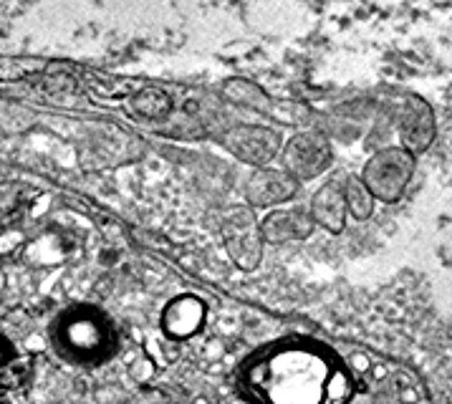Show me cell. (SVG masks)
Returning <instances> with one entry per match:
<instances>
[{
  "label": "cell",
  "mask_w": 452,
  "mask_h": 404,
  "mask_svg": "<svg viewBox=\"0 0 452 404\" xmlns=\"http://www.w3.org/2000/svg\"><path fill=\"white\" fill-rule=\"evenodd\" d=\"M235 387L248 404H346L354 379L328 346L308 336H283L245 356Z\"/></svg>",
  "instance_id": "1"
},
{
  "label": "cell",
  "mask_w": 452,
  "mask_h": 404,
  "mask_svg": "<svg viewBox=\"0 0 452 404\" xmlns=\"http://www.w3.org/2000/svg\"><path fill=\"white\" fill-rule=\"evenodd\" d=\"M48 344L61 361L81 369L109 364L122 349L114 318L94 303H71L53 316Z\"/></svg>",
  "instance_id": "2"
},
{
  "label": "cell",
  "mask_w": 452,
  "mask_h": 404,
  "mask_svg": "<svg viewBox=\"0 0 452 404\" xmlns=\"http://www.w3.org/2000/svg\"><path fill=\"white\" fill-rule=\"evenodd\" d=\"M415 169L417 157L399 144H392V147H382L379 152H374L366 160L359 180L364 182V187L377 202L394 205L404 198V192L415 177Z\"/></svg>",
  "instance_id": "3"
},
{
  "label": "cell",
  "mask_w": 452,
  "mask_h": 404,
  "mask_svg": "<svg viewBox=\"0 0 452 404\" xmlns=\"http://www.w3.org/2000/svg\"><path fill=\"white\" fill-rule=\"evenodd\" d=\"M278 167L288 172L296 182H311L316 177L328 172L334 164V147L323 132L306 129V132L293 134L291 140L283 142V149L278 155Z\"/></svg>",
  "instance_id": "4"
},
{
  "label": "cell",
  "mask_w": 452,
  "mask_h": 404,
  "mask_svg": "<svg viewBox=\"0 0 452 404\" xmlns=\"http://www.w3.org/2000/svg\"><path fill=\"white\" fill-rule=\"evenodd\" d=\"M223 240H225V250L235 268L241 271H256L258 263L263 260V238L258 230V218L248 205H235L225 210L223 222Z\"/></svg>",
  "instance_id": "5"
},
{
  "label": "cell",
  "mask_w": 452,
  "mask_h": 404,
  "mask_svg": "<svg viewBox=\"0 0 452 404\" xmlns=\"http://www.w3.org/2000/svg\"><path fill=\"white\" fill-rule=\"evenodd\" d=\"M223 147L235 157L245 162L248 167L263 169L273 167V160H278L283 140L276 129L263 124H235L223 137Z\"/></svg>",
  "instance_id": "6"
},
{
  "label": "cell",
  "mask_w": 452,
  "mask_h": 404,
  "mask_svg": "<svg viewBox=\"0 0 452 404\" xmlns=\"http://www.w3.org/2000/svg\"><path fill=\"white\" fill-rule=\"evenodd\" d=\"M207 323V303L195 294H180L160 311V331L167 344L177 346L203 334Z\"/></svg>",
  "instance_id": "7"
},
{
  "label": "cell",
  "mask_w": 452,
  "mask_h": 404,
  "mask_svg": "<svg viewBox=\"0 0 452 404\" xmlns=\"http://www.w3.org/2000/svg\"><path fill=\"white\" fill-rule=\"evenodd\" d=\"M301 184L281 167L253 169V175L245 180V205L250 210H278L285 202H291L299 195Z\"/></svg>",
  "instance_id": "8"
},
{
  "label": "cell",
  "mask_w": 452,
  "mask_h": 404,
  "mask_svg": "<svg viewBox=\"0 0 452 404\" xmlns=\"http://www.w3.org/2000/svg\"><path fill=\"white\" fill-rule=\"evenodd\" d=\"M397 132H399V147H404L412 155H422L432 147L437 122L435 111L422 96H407L397 114Z\"/></svg>",
  "instance_id": "9"
},
{
  "label": "cell",
  "mask_w": 452,
  "mask_h": 404,
  "mask_svg": "<svg viewBox=\"0 0 452 404\" xmlns=\"http://www.w3.org/2000/svg\"><path fill=\"white\" fill-rule=\"evenodd\" d=\"M263 245H285V242H299L311 238L316 230L308 207H278L268 210L258 220Z\"/></svg>",
  "instance_id": "10"
},
{
  "label": "cell",
  "mask_w": 452,
  "mask_h": 404,
  "mask_svg": "<svg viewBox=\"0 0 452 404\" xmlns=\"http://www.w3.org/2000/svg\"><path fill=\"white\" fill-rule=\"evenodd\" d=\"M308 213L314 220L316 228H323L331 235H339L346 228V200H343L341 180H331L323 182L319 190L314 192V198L308 202Z\"/></svg>",
  "instance_id": "11"
},
{
  "label": "cell",
  "mask_w": 452,
  "mask_h": 404,
  "mask_svg": "<svg viewBox=\"0 0 452 404\" xmlns=\"http://www.w3.org/2000/svg\"><path fill=\"white\" fill-rule=\"evenodd\" d=\"M28 379V364L21 359L13 341L0 334V394L21 387Z\"/></svg>",
  "instance_id": "12"
},
{
  "label": "cell",
  "mask_w": 452,
  "mask_h": 404,
  "mask_svg": "<svg viewBox=\"0 0 452 404\" xmlns=\"http://www.w3.org/2000/svg\"><path fill=\"white\" fill-rule=\"evenodd\" d=\"M220 91H223V96H225L227 102L238 104V106H245V109H253V111H268L270 109L268 94H265L258 84H250L248 79L223 81Z\"/></svg>",
  "instance_id": "13"
},
{
  "label": "cell",
  "mask_w": 452,
  "mask_h": 404,
  "mask_svg": "<svg viewBox=\"0 0 452 404\" xmlns=\"http://www.w3.org/2000/svg\"><path fill=\"white\" fill-rule=\"evenodd\" d=\"M341 187H343V200H346V213L359 222L369 220V218L374 215L377 200L369 195V190H366L364 182L359 180V175L343 177Z\"/></svg>",
  "instance_id": "14"
}]
</instances>
